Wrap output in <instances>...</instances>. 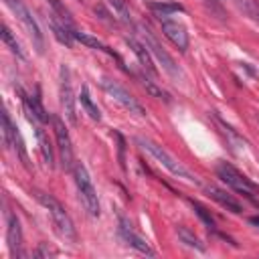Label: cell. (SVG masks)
<instances>
[{
    "mask_svg": "<svg viewBox=\"0 0 259 259\" xmlns=\"http://www.w3.org/2000/svg\"><path fill=\"white\" fill-rule=\"evenodd\" d=\"M36 200L47 208L51 221H53V227L57 231V235L67 241V243H75L77 239V231H75V225L69 217V212L65 210V206L53 196V194H47V192H36Z\"/></svg>",
    "mask_w": 259,
    "mask_h": 259,
    "instance_id": "obj_1",
    "label": "cell"
},
{
    "mask_svg": "<svg viewBox=\"0 0 259 259\" xmlns=\"http://www.w3.org/2000/svg\"><path fill=\"white\" fill-rule=\"evenodd\" d=\"M136 144L142 148V150H146L154 160H158V164H162L170 174H174V176H178V178H182V180H186V182H190V184H198V180L190 174V170H186L168 150H164L160 144H156L154 140H150V138H144V136H138L136 138Z\"/></svg>",
    "mask_w": 259,
    "mask_h": 259,
    "instance_id": "obj_2",
    "label": "cell"
},
{
    "mask_svg": "<svg viewBox=\"0 0 259 259\" xmlns=\"http://www.w3.org/2000/svg\"><path fill=\"white\" fill-rule=\"evenodd\" d=\"M73 178H75V186H77V194L79 200L83 204V208L87 210L89 217H99V198H97V190L91 182V176L87 172V168L81 162L73 164Z\"/></svg>",
    "mask_w": 259,
    "mask_h": 259,
    "instance_id": "obj_3",
    "label": "cell"
},
{
    "mask_svg": "<svg viewBox=\"0 0 259 259\" xmlns=\"http://www.w3.org/2000/svg\"><path fill=\"white\" fill-rule=\"evenodd\" d=\"M4 2H6V6L12 10V14L20 20V24L26 28L28 36L32 38V45H34L36 53H42V49H45V36H42V32H40V26H38L36 18H34L32 12L28 10V6H26L22 0H4Z\"/></svg>",
    "mask_w": 259,
    "mask_h": 259,
    "instance_id": "obj_4",
    "label": "cell"
},
{
    "mask_svg": "<svg viewBox=\"0 0 259 259\" xmlns=\"http://www.w3.org/2000/svg\"><path fill=\"white\" fill-rule=\"evenodd\" d=\"M140 32H142V36H144V45H146V49L152 53V57H156V61L164 67V71L170 75V77H180V69H178V65L174 63V59L164 51V47L154 38V34L150 32V28H146V26H142L140 28Z\"/></svg>",
    "mask_w": 259,
    "mask_h": 259,
    "instance_id": "obj_5",
    "label": "cell"
},
{
    "mask_svg": "<svg viewBox=\"0 0 259 259\" xmlns=\"http://www.w3.org/2000/svg\"><path fill=\"white\" fill-rule=\"evenodd\" d=\"M101 87H103V91L109 95V97H113L117 103H121L130 113H134V115H138V117H144L146 115V111H144V107L136 101V97L125 89V87H121L117 81H111V79H101Z\"/></svg>",
    "mask_w": 259,
    "mask_h": 259,
    "instance_id": "obj_6",
    "label": "cell"
},
{
    "mask_svg": "<svg viewBox=\"0 0 259 259\" xmlns=\"http://www.w3.org/2000/svg\"><path fill=\"white\" fill-rule=\"evenodd\" d=\"M217 176H219L227 186H231L233 190H239V192H243V194H247V196H251V194L255 192V184H253L245 174H241L235 166H231V164H227V162L217 164Z\"/></svg>",
    "mask_w": 259,
    "mask_h": 259,
    "instance_id": "obj_7",
    "label": "cell"
},
{
    "mask_svg": "<svg viewBox=\"0 0 259 259\" xmlns=\"http://www.w3.org/2000/svg\"><path fill=\"white\" fill-rule=\"evenodd\" d=\"M53 121V132H55V138H57V144H59V152H61V160L67 168L73 170V146H71V138H69V132H67V125L65 121L59 117V115H53L51 117Z\"/></svg>",
    "mask_w": 259,
    "mask_h": 259,
    "instance_id": "obj_8",
    "label": "cell"
},
{
    "mask_svg": "<svg viewBox=\"0 0 259 259\" xmlns=\"http://www.w3.org/2000/svg\"><path fill=\"white\" fill-rule=\"evenodd\" d=\"M61 107H63V113L65 117L69 119V123H77V111H75V97H73V87H71V75H69V69L63 65L61 67Z\"/></svg>",
    "mask_w": 259,
    "mask_h": 259,
    "instance_id": "obj_9",
    "label": "cell"
},
{
    "mask_svg": "<svg viewBox=\"0 0 259 259\" xmlns=\"http://www.w3.org/2000/svg\"><path fill=\"white\" fill-rule=\"evenodd\" d=\"M2 136H4V144H6L8 148H12V150L18 154V158L22 160V164L28 168V166H30V162H28V154H26L24 144H22L18 132H16V125L12 123V119H10V115H8L6 111L2 113Z\"/></svg>",
    "mask_w": 259,
    "mask_h": 259,
    "instance_id": "obj_10",
    "label": "cell"
},
{
    "mask_svg": "<svg viewBox=\"0 0 259 259\" xmlns=\"http://www.w3.org/2000/svg\"><path fill=\"white\" fill-rule=\"evenodd\" d=\"M119 237H121L130 247H134L136 251H140L142 255H148V257H154V255H156V251L150 247V243H148L142 235H138V233L127 225L125 219H119Z\"/></svg>",
    "mask_w": 259,
    "mask_h": 259,
    "instance_id": "obj_11",
    "label": "cell"
},
{
    "mask_svg": "<svg viewBox=\"0 0 259 259\" xmlns=\"http://www.w3.org/2000/svg\"><path fill=\"white\" fill-rule=\"evenodd\" d=\"M162 32H164V36L174 45V47H178V51H186L188 49V32H186V28L178 22V20H170V18H164L162 22Z\"/></svg>",
    "mask_w": 259,
    "mask_h": 259,
    "instance_id": "obj_12",
    "label": "cell"
},
{
    "mask_svg": "<svg viewBox=\"0 0 259 259\" xmlns=\"http://www.w3.org/2000/svg\"><path fill=\"white\" fill-rule=\"evenodd\" d=\"M6 241L12 257H24L22 253V229L20 221L14 212H8V225H6Z\"/></svg>",
    "mask_w": 259,
    "mask_h": 259,
    "instance_id": "obj_13",
    "label": "cell"
},
{
    "mask_svg": "<svg viewBox=\"0 0 259 259\" xmlns=\"http://www.w3.org/2000/svg\"><path fill=\"white\" fill-rule=\"evenodd\" d=\"M30 123L34 125V132H36V140H38V148H40V154H42V160L49 168L55 166V154H53V148H51V142H49V136L45 134V130L40 127V121H36L34 117H28Z\"/></svg>",
    "mask_w": 259,
    "mask_h": 259,
    "instance_id": "obj_14",
    "label": "cell"
},
{
    "mask_svg": "<svg viewBox=\"0 0 259 259\" xmlns=\"http://www.w3.org/2000/svg\"><path fill=\"white\" fill-rule=\"evenodd\" d=\"M206 194H208L212 200H217L221 206H225L227 210H231V212H235V214L243 212L241 202H239L237 198H233L229 192H225V190H221V188H217V186H206Z\"/></svg>",
    "mask_w": 259,
    "mask_h": 259,
    "instance_id": "obj_15",
    "label": "cell"
},
{
    "mask_svg": "<svg viewBox=\"0 0 259 259\" xmlns=\"http://www.w3.org/2000/svg\"><path fill=\"white\" fill-rule=\"evenodd\" d=\"M125 42L130 45V49L134 51V55L138 57V61L142 63V67L148 69V71L154 75V73H156V67H154V61H152V53L146 49V45L138 42L136 38H125Z\"/></svg>",
    "mask_w": 259,
    "mask_h": 259,
    "instance_id": "obj_16",
    "label": "cell"
},
{
    "mask_svg": "<svg viewBox=\"0 0 259 259\" xmlns=\"http://www.w3.org/2000/svg\"><path fill=\"white\" fill-rule=\"evenodd\" d=\"M73 38L75 40H79V42H83L85 47H89V49H95V51H101V53H105V55H109V57H115L117 61H119V57L105 45V42H101L99 38H95V36H91V34H87V32H81V30H75L73 32Z\"/></svg>",
    "mask_w": 259,
    "mask_h": 259,
    "instance_id": "obj_17",
    "label": "cell"
},
{
    "mask_svg": "<svg viewBox=\"0 0 259 259\" xmlns=\"http://www.w3.org/2000/svg\"><path fill=\"white\" fill-rule=\"evenodd\" d=\"M79 101H81V107L85 109V113H87L93 121H99V119H101V111H99V107L93 103V99H91V95H89L87 85H83V87H81V91H79Z\"/></svg>",
    "mask_w": 259,
    "mask_h": 259,
    "instance_id": "obj_18",
    "label": "cell"
},
{
    "mask_svg": "<svg viewBox=\"0 0 259 259\" xmlns=\"http://www.w3.org/2000/svg\"><path fill=\"white\" fill-rule=\"evenodd\" d=\"M176 233H178V237H180V241H182L184 245H188V247H192V249H196V251H204V249H206V247L200 243V239H198L188 227H182V225H180V227L176 229Z\"/></svg>",
    "mask_w": 259,
    "mask_h": 259,
    "instance_id": "obj_19",
    "label": "cell"
},
{
    "mask_svg": "<svg viewBox=\"0 0 259 259\" xmlns=\"http://www.w3.org/2000/svg\"><path fill=\"white\" fill-rule=\"evenodd\" d=\"M150 8L158 14V16H170L174 12H182V4H176V2H150Z\"/></svg>",
    "mask_w": 259,
    "mask_h": 259,
    "instance_id": "obj_20",
    "label": "cell"
},
{
    "mask_svg": "<svg viewBox=\"0 0 259 259\" xmlns=\"http://www.w3.org/2000/svg\"><path fill=\"white\" fill-rule=\"evenodd\" d=\"M140 83L146 87V91L150 93V95H154L156 99H164V101H170V97H168V93L166 91H162L150 77H146V75H140Z\"/></svg>",
    "mask_w": 259,
    "mask_h": 259,
    "instance_id": "obj_21",
    "label": "cell"
},
{
    "mask_svg": "<svg viewBox=\"0 0 259 259\" xmlns=\"http://www.w3.org/2000/svg\"><path fill=\"white\" fill-rule=\"evenodd\" d=\"M2 40H4V45H8V49L18 57V59H24V53H22V49H20V45H18V40L12 36V32H10V28L4 24L2 26Z\"/></svg>",
    "mask_w": 259,
    "mask_h": 259,
    "instance_id": "obj_22",
    "label": "cell"
},
{
    "mask_svg": "<svg viewBox=\"0 0 259 259\" xmlns=\"http://www.w3.org/2000/svg\"><path fill=\"white\" fill-rule=\"evenodd\" d=\"M109 6L113 8V12L119 16L121 22L132 24V14H130V8H127V2L125 0H109Z\"/></svg>",
    "mask_w": 259,
    "mask_h": 259,
    "instance_id": "obj_23",
    "label": "cell"
},
{
    "mask_svg": "<svg viewBox=\"0 0 259 259\" xmlns=\"http://www.w3.org/2000/svg\"><path fill=\"white\" fill-rule=\"evenodd\" d=\"M190 204H192V208H194V212L200 217V221L208 227V229H214V219H212V214H210V210L206 208V206H202L200 202H196V200H190Z\"/></svg>",
    "mask_w": 259,
    "mask_h": 259,
    "instance_id": "obj_24",
    "label": "cell"
},
{
    "mask_svg": "<svg viewBox=\"0 0 259 259\" xmlns=\"http://www.w3.org/2000/svg\"><path fill=\"white\" fill-rule=\"evenodd\" d=\"M247 12H249L253 18H257V20H259V4H257V2H253V0H251V2H249V6H247Z\"/></svg>",
    "mask_w": 259,
    "mask_h": 259,
    "instance_id": "obj_25",
    "label": "cell"
},
{
    "mask_svg": "<svg viewBox=\"0 0 259 259\" xmlns=\"http://www.w3.org/2000/svg\"><path fill=\"white\" fill-rule=\"evenodd\" d=\"M42 255H53V251H51V249H47V245H45V243L38 247V251L34 253V257H42Z\"/></svg>",
    "mask_w": 259,
    "mask_h": 259,
    "instance_id": "obj_26",
    "label": "cell"
},
{
    "mask_svg": "<svg viewBox=\"0 0 259 259\" xmlns=\"http://www.w3.org/2000/svg\"><path fill=\"white\" fill-rule=\"evenodd\" d=\"M249 223H251V225H255V227L259 229V217H251V219H249Z\"/></svg>",
    "mask_w": 259,
    "mask_h": 259,
    "instance_id": "obj_27",
    "label": "cell"
}]
</instances>
